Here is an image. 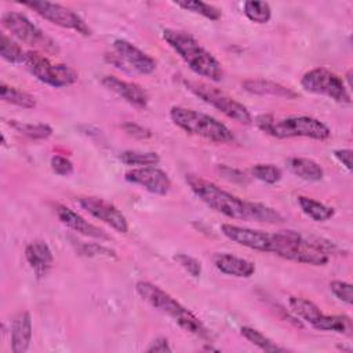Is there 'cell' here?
<instances>
[{"label":"cell","mask_w":353,"mask_h":353,"mask_svg":"<svg viewBox=\"0 0 353 353\" xmlns=\"http://www.w3.org/2000/svg\"><path fill=\"white\" fill-rule=\"evenodd\" d=\"M254 123L262 132L279 139L310 138L314 141H325L331 137L330 127L312 116L274 117L273 114L263 113L256 116Z\"/></svg>","instance_id":"5b68a950"},{"label":"cell","mask_w":353,"mask_h":353,"mask_svg":"<svg viewBox=\"0 0 353 353\" xmlns=\"http://www.w3.org/2000/svg\"><path fill=\"white\" fill-rule=\"evenodd\" d=\"M22 6L33 10L43 19L61 26L63 29L74 30L83 36H90L91 29L84 19L73 10L51 1H23Z\"/></svg>","instance_id":"8fae6325"},{"label":"cell","mask_w":353,"mask_h":353,"mask_svg":"<svg viewBox=\"0 0 353 353\" xmlns=\"http://www.w3.org/2000/svg\"><path fill=\"white\" fill-rule=\"evenodd\" d=\"M352 73H353V70H352V69H349V70H347V73H346V76H345V77H346V81H347L346 87H347L349 90L352 88Z\"/></svg>","instance_id":"b9f144b4"},{"label":"cell","mask_w":353,"mask_h":353,"mask_svg":"<svg viewBox=\"0 0 353 353\" xmlns=\"http://www.w3.org/2000/svg\"><path fill=\"white\" fill-rule=\"evenodd\" d=\"M218 171H219V174H221L225 179H228V181H230V182L248 183V176H247L244 172H241L240 170L230 168V167L222 164V165L218 167Z\"/></svg>","instance_id":"f35d334b"},{"label":"cell","mask_w":353,"mask_h":353,"mask_svg":"<svg viewBox=\"0 0 353 353\" xmlns=\"http://www.w3.org/2000/svg\"><path fill=\"white\" fill-rule=\"evenodd\" d=\"M135 291L146 303L171 317L186 332H190L201 339L211 338L210 330L203 324V321L159 285L141 280L135 284Z\"/></svg>","instance_id":"277c9868"},{"label":"cell","mask_w":353,"mask_h":353,"mask_svg":"<svg viewBox=\"0 0 353 353\" xmlns=\"http://www.w3.org/2000/svg\"><path fill=\"white\" fill-rule=\"evenodd\" d=\"M0 55L6 62L14 65H25L26 61V51H23L22 47L6 33L0 37Z\"/></svg>","instance_id":"83f0119b"},{"label":"cell","mask_w":353,"mask_h":353,"mask_svg":"<svg viewBox=\"0 0 353 353\" xmlns=\"http://www.w3.org/2000/svg\"><path fill=\"white\" fill-rule=\"evenodd\" d=\"M244 15L254 23H268L272 18V8L270 4L266 1L258 0H248L243 4Z\"/></svg>","instance_id":"f1b7e54d"},{"label":"cell","mask_w":353,"mask_h":353,"mask_svg":"<svg viewBox=\"0 0 353 353\" xmlns=\"http://www.w3.org/2000/svg\"><path fill=\"white\" fill-rule=\"evenodd\" d=\"M240 334L252 345L258 346L261 350L265 352H284L285 349L279 346L276 342H273L270 338H268L263 332L258 331L256 328L248 327V325H243L240 328Z\"/></svg>","instance_id":"4dcf8cb0"},{"label":"cell","mask_w":353,"mask_h":353,"mask_svg":"<svg viewBox=\"0 0 353 353\" xmlns=\"http://www.w3.org/2000/svg\"><path fill=\"white\" fill-rule=\"evenodd\" d=\"M79 205L85 210L95 219L106 223L119 233H127L130 226L125 215L110 201L95 197V196H81L77 199Z\"/></svg>","instance_id":"4fadbf2b"},{"label":"cell","mask_w":353,"mask_h":353,"mask_svg":"<svg viewBox=\"0 0 353 353\" xmlns=\"http://www.w3.org/2000/svg\"><path fill=\"white\" fill-rule=\"evenodd\" d=\"M25 258L37 279H43L51 270L54 255L44 240H34L25 248Z\"/></svg>","instance_id":"ac0fdd59"},{"label":"cell","mask_w":353,"mask_h":353,"mask_svg":"<svg viewBox=\"0 0 353 353\" xmlns=\"http://www.w3.org/2000/svg\"><path fill=\"white\" fill-rule=\"evenodd\" d=\"M221 232L226 239H229L230 241L239 245H243L255 251H261V252H272V244H273L272 233L245 228V226H237L232 223H222Z\"/></svg>","instance_id":"5bb4252c"},{"label":"cell","mask_w":353,"mask_h":353,"mask_svg":"<svg viewBox=\"0 0 353 353\" xmlns=\"http://www.w3.org/2000/svg\"><path fill=\"white\" fill-rule=\"evenodd\" d=\"M272 237L270 254L296 263L324 266L330 261V256L338 252L334 243L317 237H306L291 229L274 232Z\"/></svg>","instance_id":"7a4b0ae2"},{"label":"cell","mask_w":353,"mask_h":353,"mask_svg":"<svg viewBox=\"0 0 353 353\" xmlns=\"http://www.w3.org/2000/svg\"><path fill=\"white\" fill-rule=\"evenodd\" d=\"M241 87L247 92L255 95H272L287 99H295L298 97L292 88L268 79H247L241 83Z\"/></svg>","instance_id":"44dd1931"},{"label":"cell","mask_w":353,"mask_h":353,"mask_svg":"<svg viewBox=\"0 0 353 353\" xmlns=\"http://www.w3.org/2000/svg\"><path fill=\"white\" fill-rule=\"evenodd\" d=\"M124 179L159 196H165L171 190V179L168 174L154 165L135 167L128 170L124 174Z\"/></svg>","instance_id":"9a60e30c"},{"label":"cell","mask_w":353,"mask_h":353,"mask_svg":"<svg viewBox=\"0 0 353 353\" xmlns=\"http://www.w3.org/2000/svg\"><path fill=\"white\" fill-rule=\"evenodd\" d=\"M25 65L39 81L54 88L69 87L77 81L74 69L65 63L52 62L43 52L36 50L26 51Z\"/></svg>","instance_id":"9c48e42d"},{"label":"cell","mask_w":353,"mask_h":353,"mask_svg":"<svg viewBox=\"0 0 353 353\" xmlns=\"http://www.w3.org/2000/svg\"><path fill=\"white\" fill-rule=\"evenodd\" d=\"M301 87L316 95H324L338 103L350 105L352 95L343 79L327 68H313L301 77Z\"/></svg>","instance_id":"30bf717a"},{"label":"cell","mask_w":353,"mask_h":353,"mask_svg":"<svg viewBox=\"0 0 353 353\" xmlns=\"http://www.w3.org/2000/svg\"><path fill=\"white\" fill-rule=\"evenodd\" d=\"M8 125L17 132L30 138V139H47L52 135V128L46 123H25L18 120H8Z\"/></svg>","instance_id":"4316f807"},{"label":"cell","mask_w":353,"mask_h":353,"mask_svg":"<svg viewBox=\"0 0 353 353\" xmlns=\"http://www.w3.org/2000/svg\"><path fill=\"white\" fill-rule=\"evenodd\" d=\"M174 261L186 270L192 277L197 279L201 276V263L196 258L188 255V254H176L174 255Z\"/></svg>","instance_id":"d590c367"},{"label":"cell","mask_w":353,"mask_h":353,"mask_svg":"<svg viewBox=\"0 0 353 353\" xmlns=\"http://www.w3.org/2000/svg\"><path fill=\"white\" fill-rule=\"evenodd\" d=\"M112 48L113 54L109 61L117 68L139 74H150L156 70V61L128 40L116 39Z\"/></svg>","instance_id":"7c38bea8"},{"label":"cell","mask_w":353,"mask_h":353,"mask_svg":"<svg viewBox=\"0 0 353 353\" xmlns=\"http://www.w3.org/2000/svg\"><path fill=\"white\" fill-rule=\"evenodd\" d=\"M76 251L83 255V256H88V258H98V256H103V258H116V251L99 244V243H83V241H77L76 244Z\"/></svg>","instance_id":"836d02e7"},{"label":"cell","mask_w":353,"mask_h":353,"mask_svg":"<svg viewBox=\"0 0 353 353\" xmlns=\"http://www.w3.org/2000/svg\"><path fill=\"white\" fill-rule=\"evenodd\" d=\"M50 165H51V170L59 176H69L74 170L73 163L68 157L59 156V154H54L51 157Z\"/></svg>","instance_id":"8d00e7d4"},{"label":"cell","mask_w":353,"mask_h":353,"mask_svg":"<svg viewBox=\"0 0 353 353\" xmlns=\"http://www.w3.org/2000/svg\"><path fill=\"white\" fill-rule=\"evenodd\" d=\"M54 210L55 214L58 216V219L69 229L87 236V237H92V239H99V240H109V236L99 229L98 226L92 225L91 222H88L85 218H83L79 212L73 211L72 208L63 205V204H54Z\"/></svg>","instance_id":"e0dca14e"},{"label":"cell","mask_w":353,"mask_h":353,"mask_svg":"<svg viewBox=\"0 0 353 353\" xmlns=\"http://www.w3.org/2000/svg\"><path fill=\"white\" fill-rule=\"evenodd\" d=\"M312 327L319 331H332L343 335H350L353 331L352 319L346 314H324L323 313Z\"/></svg>","instance_id":"603a6c76"},{"label":"cell","mask_w":353,"mask_h":353,"mask_svg":"<svg viewBox=\"0 0 353 353\" xmlns=\"http://www.w3.org/2000/svg\"><path fill=\"white\" fill-rule=\"evenodd\" d=\"M330 290L334 294V296L339 301H342L346 305H352L353 302V287L350 283L342 281V280H334L330 283Z\"/></svg>","instance_id":"e575fe53"},{"label":"cell","mask_w":353,"mask_h":353,"mask_svg":"<svg viewBox=\"0 0 353 353\" xmlns=\"http://www.w3.org/2000/svg\"><path fill=\"white\" fill-rule=\"evenodd\" d=\"M175 4L186 11H190L193 14H199L210 21H219L222 18V11L208 3L200 1V0H186V1H175Z\"/></svg>","instance_id":"1f68e13d"},{"label":"cell","mask_w":353,"mask_h":353,"mask_svg":"<svg viewBox=\"0 0 353 353\" xmlns=\"http://www.w3.org/2000/svg\"><path fill=\"white\" fill-rule=\"evenodd\" d=\"M172 123L190 135L204 138L215 143H229L234 141L233 132L215 117L183 106L170 109Z\"/></svg>","instance_id":"8992f818"},{"label":"cell","mask_w":353,"mask_h":353,"mask_svg":"<svg viewBox=\"0 0 353 353\" xmlns=\"http://www.w3.org/2000/svg\"><path fill=\"white\" fill-rule=\"evenodd\" d=\"M120 161L125 165L149 167L160 163V156L156 152H139V150H124L119 156Z\"/></svg>","instance_id":"f546056e"},{"label":"cell","mask_w":353,"mask_h":353,"mask_svg":"<svg viewBox=\"0 0 353 353\" xmlns=\"http://www.w3.org/2000/svg\"><path fill=\"white\" fill-rule=\"evenodd\" d=\"M185 85L192 94L223 113L226 117L244 125H250L252 123V116L248 109L222 90L200 81H185Z\"/></svg>","instance_id":"ba28073f"},{"label":"cell","mask_w":353,"mask_h":353,"mask_svg":"<svg viewBox=\"0 0 353 353\" xmlns=\"http://www.w3.org/2000/svg\"><path fill=\"white\" fill-rule=\"evenodd\" d=\"M101 83L103 87H106L109 91L114 92L120 98H123L127 103L132 105L137 109H145L149 102V95L137 83L121 80L112 74H105L101 79Z\"/></svg>","instance_id":"2e32d148"},{"label":"cell","mask_w":353,"mask_h":353,"mask_svg":"<svg viewBox=\"0 0 353 353\" xmlns=\"http://www.w3.org/2000/svg\"><path fill=\"white\" fill-rule=\"evenodd\" d=\"M146 352H149V353H153V352L154 353H165V352H172V347L170 346V342H168L167 338L159 336L150 343V346L146 349Z\"/></svg>","instance_id":"ab89813d"},{"label":"cell","mask_w":353,"mask_h":353,"mask_svg":"<svg viewBox=\"0 0 353 353\" xmlns=\"http://www.w3.org/2000/svg\"><path fill=\"white\" fill-rule=\"evenodd\" d=\"M288 305L292 313H295L298 317H301L303 321L309 323L310 325H313L323 314V312L314 302L301 296H290Z\"/></svg>","instance_id":"d4e9b609"},{"label":"cell","mask_w":353,"mask_h":353,"mask_svg":"<svg viewBox=\"0 0 353 353\" xmlns=\"http://www.w3.org/2000/svg\"><path fill=\"white\" fill-rule=\"evenodd\" d=\"M1 25L12 37L33 47L36 51H46L51 54H57L59 51L55 40L46 34V32L34 25L26 15L18 11H6L1 15Z\"/></svg>","instance_id":"52a82bcc"},{"label":"cell","mask_w":353,"mask_h":353,"mask_svg":"<svg viewBox=\"0 0 353 353\" xmlns=\"http://www.w3.org/2000/svg\"><path fill=\"white\" fill-rule=\"evenodd\" d=\"M212 262L219 272H222L228 276L239 277V279H250L251 276H254V273L256 270L254 262H251L245 258L236 256L229 252L215 254L212 256Z\"/></svg>","instance_id":"d6986e66"},{"label":"cell","mask_w":353,"mask_h":353,"mask_svg":"<svg viewBox=\"0 0 353 353\" xmlns=\"http://www.w3.org/2000/svg\"><path fill=\"white\" fill-rule=\"evenodd\" d=\"M285 165L290 172L307 182H319L324 176L323 167L307 157H290L287 159Z\"/></svg>","instance_id":"7402d4cb"},{"label":"cell","mask_w":353,"mask_h":353,"mask_svg":"<svg viewBox=\"0 0 353 353\" xmlns=\"http://www.w3.org/2000/svg\"><path fill=\"white\" fill-rule=\"evenodd\" d=\"M185 179L190 190L205 205L228 218L262 223H281L284 221V216L274 208L240 199L199 175L186 174Z\"/></svg>","instance_id":"6da1fadb"},{"label":"cell","mask_w":353,"mask_h":353,"mask_svg":"<svg viewBox=\"0 0 353 353\" xmlns=\"http://www.w3.org/2000/svg\"><path fill=\"white\" fill-rule=\"evenodd\" d=\"M32 341V319L29 312H19L11 323V350L25 353Z\"/></svg>","instance_id":"ffe728a7"},{"label":"cell","mask_w":353,"mask_h":353,"mask_svg":"<svg viewBox=\"0 0 353 353\" xmlns=\"http://www.w3.org/2000/svg\"><path fill=\"white\" fill-rule=\"evenodd\" d=\"M251 175L263 183L274 185L281 179L283 172L274 164H255L251 167Z\"/></svg>","instance_id":"d6a6232c"},{"label":"cell","mask_w":353,"mask_h":353,"mask_svg":"<svg viewBox=\"0 0 353 353\" xmlns=\"http://www.w3.org/2000/svg\"><path fill=\"white\" fill-rule=\"evenodd\" d=\"M298 204L302 212L316 222H325L331 219L335 214V210L321 201L310 199L307 196H298Z\"/></svg>","instance_id":"cb8c5ba5"},{"label":"cell","mask_w":353,"mask_h":353,"mask_svg":"<svg viewBox=\"0 0 353 353\" xmlns=\"http://www.w3.org/2000/svg\"><path fill=\"white\" fill-rule=\"evenodd\" d=\"M164 41L196 74L210 81H221L225 76L222 63L205 50L190 33L181 29H163Z\"/></svg>","instance_id":"3957f363"},{"label":"cell","mask_w":353,"mask_h":353,"mask_svg":"<svg viewBox=\"0 0 353 353\" xmlns=\"http://www.w3.org/2000/svg\"><path fill=\"white\" fill-rule=\"evenodd\" d=\"M0 97L4 102L23 108V109H32L36 106V101L30 94L17 87L8 85L4 81L0 84Z\"/></svg>","instance_id":"484cf974"},{"label":"cell","mask_w":353,"mask_h":353,"mask_svg":"<svg viewBox=\"0 0 353 353\" xmlns=\"http://www.w3.org/2000/svg\"><path fill=\"white\" fill-rule=\"evenodd\" d=\"M121 128L130 135V137H134L137 139H148L152 137V132L149 128L138 124V123H134V121H127L121 125Z\"/></svg>","instance_id":"74e56055"},{"label":"cell","mask_w":353,"mask_h":353,"mask_svg":"<svg viewBox=\"0 0 353 353\" xmlns=\"http://www.w3.org/2000/svg\"><path fill=\"white\" fill-rule=\"evenodd\" d=\"M352 149H335L334 157L347 170L352 171Z\"/></svg>","instance_id":"60d3db41"}]
</instances>
